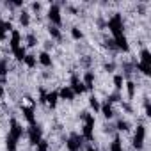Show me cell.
<instances>
[{
    "mask_svg": "<svg viewBox=\"0 0 151 151\" xmlns=\"http://www.w3.org/2000/svg\"><path fill=\"white\" fill-rule=\"evenodd\" d=\"M25 41H27V46H25V48H36V46L41 43V39H39V36H37L36 30H34V32H29V34L25 36Z\"/></svg>",
    "mask_w": 151,
    "mask_h": 151,
    "instance_id": "obj_14",
    "label": "cell"
},
{
    "mask_svg": "<svg viewBox=\"0 0 151 151\" xmlns=\"http://www.w3.org/2000/svg\"><path fill=\"white\" fill-rule=\"evenodd\" d=\"M20 112H22L23 121L29 123V126H32V124L37 123V119H36V105H22Z\"/></svg>",
    "mask_w": 151,
    "mask_h": 151,
    "instance_id": "obj_5",
    "label": "cell"
},
{
    "mask_svg": "<svg viewBox=\"0 0 151 151\" xmlns=\"http://www.w3.org/2000/svg\"><path fill=\"white\" fill-rule=\"evenodd\" d=\"M7 41V34L4 30V20L0 18V43H6Z\"/></svg>",
    "mask_w": 151,
    "mask_h": 151,
    "instance_id": "obj_23",
    "label": "cell"
},
{
    "mask_svg": "<svg viewBox=\"0 0 151 151\" xmlns=\"http://www.w3.org/2000/svg\"><path fill=\"white\" fill-rule=\"evenodd\" d=\"M46 32H48V36H50L52 39H55V41H59V43H62V41H64L62 30H60L59 27H53V25H50V23H48V27H46Z\"/></svg>",
    "mask_w": 151,
    "mask_h": 151,
    "instance_id": "obj_13",
    "label": "cell"
},
{
    "mask_svg": "<svg viewBox=\"0 0 151 151\" xmlns=\"http://www.w3.org/2000/svg\"><path fill=\"white\" fill-rule=\"evenodd\" d=\"M43 133H45V132H43V128H41L37 123L32 124V126H29V128L25 130V135H27V139H29V144L34 146V147L43 140Z\"/></svg>",
    "mask_w": 151,
    "mask_h": 151,
    "instance_id": "obj_4",
    "label": "cell"
},
{
    "mask_svg": "<svg viewBox=\"0 0 151 151\" xmlns=\"http://www.w3.org/2000/svg\"><path fill=\"white\" fill-rule=\"evenodd\" d=\"M139 57H140V64H147V66H151V53H149V50H147V46H144V48H140V52H139Z\"/></svg>",
    "mask_w": 151,
    "mask_h": 151,
    "instance_id": "obj_19",
    "label": "cell"
},
{
    "mask_svg": "<svg viewBox=\"0 0 151 151\" xmlns=\"http://www.w3.org/2000/svg\"><path fill=\"white\" fill-rule=\"evenodd\" d=\"M22 64H25V66H27L30 71H34V69H36V66H37V57H36L34 53H27Z\"/></svg>",
    "mask_w": 151,
    "mask_h": 151,
    "instance_id": "obj_17",
    "label": "cell"
},
{
    "mask_svg": "<svg viewBox=\"0 0 151 151\" xmlns=\"http://www.w3.org/2000/svg\"><path fill=\"white\" fill-rule=\"evenodd\" d=\"M69 32H71V39H73V41H82V39H84V30H82L80 27H77V25H73V27L69 29Z\"/></svg>",
    "mask_w": 151,
    "mask_h": 151,
    "instance_id": "obj_20",
    "label": "cell"
},
{
    "mask_svg": "<svg viewBox=\"0 0 151 151\" xmlns=\"http://www.w3.org/2000/svg\"><path fill=\"white\" fill-rule=\"evenodd\" d=\"M86 151H98V149L94 147V144H87V147H86Z\"/></svg>",
    "mask_w": 151,
    "mask_h": 151,
    "instance_id": "obj_24",
    "label": "cell"
},
{
    "mask_svg": "<svg viewBox=\"0 0 151 151\" xmlns=\"http://www.w3.org/2000/svg\"><path fill=\"white\" fill-rule=\"evenodd\" d=\"M57 94H59V100L60 101H64V103H73L75 101V93L71 91V87L69 86H62L59 91H57Z\"/></svg>",
    "mask_w": 151,
    "mask_h": 151,
    "instance_id": "obj_7",
    "label": "cell"
},
{
    "mask_svg": "<svg viewBox=\"0 0 151 151\" xmlns=\"http://www.w3.org/2000/svg\"><path fill=\"white\" fill-rule=\"evenodd\" d=\"M18 23H20L23 29H29V27L32 25V20H30V13H29L27 9H22V11L18 13Z\"/></svg>",
    "mask_w": 151,
    "mask_h": 151,
    "instance_id": "obj_12",
    "label": "cell"
},
{
    "mask_svg": "<svg viewBox=\"0 0 151 151\" xmlns=\"http://www.w3.org/2000/svg\"><path fill=\"white\" fill-rule=\"evenodd\" d=\"M116 126V132L121 135V133H132V123L128 119H123V117H117V121L114 123Z\"/></svg>",
    "mask_w": 151,
    "mask_h": 151,
    "instance_id": "obj_9",
    "label": "cell"
},
{
    "mask_svg": "<svg viewBox=\"0 0 151 151\" xmlns=\"http://www.w3.org/2000/svg\"><path fill=\"white\" fill-rule=\"evenodd\" d=\"M87 103H89V109L93 110V112H100V107H101V103L98 101V96L93 93L91 96H89V100H87Z\"/></svg>",
    "mask_w": 151,
    "mask_h": 151,
    "instance_id": "obj_21",
    "label": "cell"
},
{
    "mask_svg": "<svg viewBox=\"0 0 151 151\" xmlns=\"http://www.w3.org/2000/svg\"><path fill=\"white\" fill-rule=\"evenodd\" d=\"M124 78H123V75L121 73H116L114 75V78H112V84H114V89L117 91V93H121L123 91V87H124Z\"/></svg>",
    "mask_w": 151,
    "mask_h": 151,
    "instance_id": "obj_18",
    "label": "cell"
},
{
    "mask_svg": "<svg viewBox=\"0 0 151 151\" xmlns=\"http://www.w3.org/2000/svg\"><path fill=\"white\" fill-rule=\"evenodd\" d=\"M37 57V64H41L43 68H53V57H52V53H48V52H39V55H36Z\"/></svg>",
    "mask_w": 151,
    "mask_h": 151,
    "instance_id": "obj_10",
    "label": "cell"
},
{
    "mask_svg": "<svg viewBox=\"0 0 151 151\" xmlns=\"http://www.w3.org/2000/svg\"><path fill=\"white\" fill-rule=\"evenodd\" d=\"M80 80L86 86V91L94 93V87H96V73L94 71H84V75H82Z\"/></svg>",
    "mask_w": 151,
    "mask_h": 151,
    "instance_id": "obj_6",
    "label": "cell"
},
{
    "mask_svg": "<svg viewBox=\"0 0 151 151\" xmlns=\"http://www.w3.org/2000/svg\"><path fill=\"white\" fill-rule=\"evenodd\" d=\"M146 135H147L146 124H137L135 130L132 132V140H130L133 151H142L146 147Z\"/></svg>",
    "mask_w": 151,
    "mask_h": 151,
    "instance_id": "obj_2",
    "label": "cell"
},
{
    "mask_svg": "<svg viewBox=\"0 0 151 151\" xmlns=\"http://www.w3.org/2000/svg\"><path fill=\"white\" fill-rule=\"evenodd\" d=\"M20 43H22V34H20V30L14 29V30L11 32V37H9V48L14 50V48L20 46Z\"/></svg>",
    "mask_w": 151,
    "mask_h": 151,
    "instance_id": "obj_15",
    "label": "cell"
},
{
    "mask_svg": "<svg viewBox=\"0 0 151 151\" xmlns=\"http://www.w3.org/2000/svg\"><path fill=\"white\" fill-rule=\"evenodd\" d=\"M46 20L50 22V25L59 27V29L64 25V18H62L60 4H50V6L46 7Z\"/></svg>",
    "mask_w": 151,
    "mask_h": 151,
    "instance_id": "obj_3",
    "label": "cell"
},
{
    "mask_svg": "<svg viewBox=\"0 0 151 151\" xmlns=\"http://www.w3.org/2000/svg\"><path fill=\"white\" fill-rule=\"evenodd\" d=\"M107 29L110 30L112 34V39L117 37V36H123L124 34V16L121 13H112L107 20Z\"/></svg>",
    "mask_w": 151,
    "mask_h": 151,
    "instance_id": "obj_1",
    "label": "cell"
},
{
    "mask_svg": "<svg viewBox=\"0 0 151 151\" xmlns=\"http://www.w3.org/2000/svg\"><path fill=\"white\" fill-rule=\"evenodd\" d=\"M100 112H101V116H103V119H105V121H110V119H114V117H116L114 105H110V103H107V101H103V103H101Z\"/></svg>",
    "mask_w": 151,
    "mask_h": 151,
    "instance_id": "obj_11",
    "label": "cell"
},
{
    "mask_svg": "<svg viewBox=\"0 0 151 151\" xmlns=\"http://www.w3.org/2000/svg\"><path fill=\"white\" fill-rule=\"evenodd\" d=\"M124 91H126V101L130 103V101H133L135 100V96H137V84L133 82V80H126L124 82V87H123Z\"/></svg>",
    "mask_w": 151,
    "mask_h": 151,
    "instance_id": "obj_8",
    "label": "cell"
},
{
    "mask_svg": "<svg viewBox=\"0 0 151 151\" xmlns=\"http://www.w3.org/2000/svg\"><path fill=\"white\" fill-rule=\"evenodd\" d=\"M11 53H13V57H14V60L16 62H23V59H25V55H27V48L23 46V45H20L18 48H14V50H11Z\"/></svg>",
    "mask_w": 151,
    "mask_h": 151,
    "instance_id": "obj_16",
    "label": "cell"
},
{
    "mask_svg": "<svg viewBox=\"0 0 151 151\" xmlns=\"http://www.w3.org/2000/svg\"><path fill=\"white\" fill-rule=\"evenodd\" d=\"M30 9H32V13H34L36 16H41V13H43V9H45V4L34 2V4H30Z\"/></svg>",
    "mask_w": 151,
    "mask_h": 151,
    "instance_id": "obj_22",
    "label": "cell"
},
{
    "mask_svg": "<svg viewBox=\"0 0 151 151\" xmlns=\"http://www.w3.org/2000/svg\"><path fill=\"white\" fill-rule=\"evenodd\" d=\"M4 93H6V91H4V86L0 84V98H4Z\"/></svg>",
    "mask_w": 151,
    "mask_h": 151,
    "instance_id": "obj_25",
    "label": "cell"
}]
</instances>
